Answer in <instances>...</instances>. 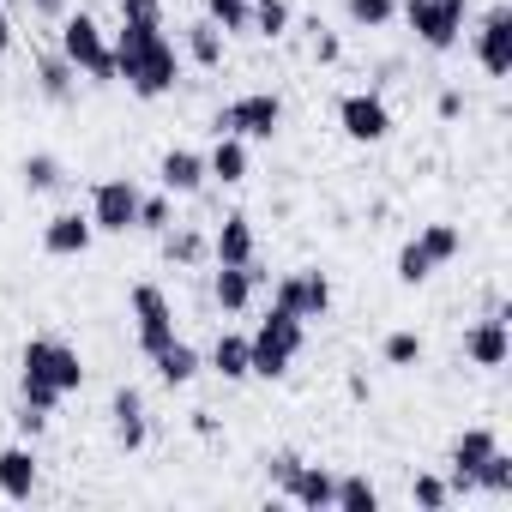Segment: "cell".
I'll use <instances>...</instances> for the list:
<instances>
[{
  "label": "cell",
  "mask_w": 512,
  "mask_h": 512,
  "mask_svg": "<svg viewBox=\"0 0 512 512\" xmlns=\"http://www.w3.org/2000/svg\"><path fill=\"white\" fill-rule=\"evenodd\" d=\"M175 73H181V61H175V43L163 37V25L121 19V31H115V79H127L133 97L157 103V97L175 91Z\"/></svg>",
  "instance_id": "cell-1"
},
{
  "label": "cell",
  "mask_w": 512,
  "mask_h": 512,
  "mask_svg": "<svg viewBox=\"0 0 512 512\" xmlns=\"http://www.w3.org/2000/svg\"><path fill=\"white\" fill-rule=\"evenodd\" d=\"M7 49H13V25H7V19H0V55H7Z\"/></svg>",
  "instance_id": "cell-45"
},
{
  "label": "cell",
  "mask_w": 512,
  "mask_h": 512,
  "mask_svg": "<svg viewBox=\"0 0 512 512\" xmlns=\"http://www.w3.org/2000/svg\"><path fill=\"white\" fill-rule=\"evenodd\" d=\"M464 7L470 0H404V25L416 31L422 49L446 55L458 43V31H464Z\"/></svg>",
  "instance_id": "cell-6"
},
{
  "label": "cell",
  "mask_w": 512,
  "mask_h": 512,
  "mask_svg": "<svg viewBox=\"0 0 512 512\" xmlns=\"http://www.w3.org/2000/svg\"><path fill=\"white\" fill-rule=\"evenodd\" d=\"M163 253H169L175 266H199L205 260V235L199 229H175V235L163 229Z\"/></svg>",
  "instance_id": "cell-31"
},
{
  "label": "cell",
  "mask_w": 512,
  "mask_h": 512,
  "mask_svg": "<svg viewBox=\"0 0 512 512\" xmlns=\"http://www.w3.org/2000/svg\"><path fill=\"white\" fill-rule=\"evenodd\" d=\"M31 7H37V19H61V13H67V0H31Z\"/></svg>",
  "instance_id": "cell-42"
},
{
  "label": "cell",
  "mask_w": 512,
  "mask_h": 512,
  "mask_svg": "<svg viewBox=\"0 0 512 512\" xmlns=\"http://www.w3.org/2000/svg\"><path fill=\"white\" fill-rule=\"evenodd\" d=\"M380 356H386V368H410V362H422V338L416 332H386Z\"/></svg>",
  "instance_id": "cell-34"
},
{
  "label": "cell",
  "mask_w": 512,
  "mask_h": 512,
  "mask_svg": "<svg viewBox=\"0 0 512 512\" xmlns=\"http://www.w3.org/2000/svg\"><path fill=\"white\" fill-rule=\"evenodd\" d=\"M211 368H217L223 380H247V338L223 332V338L211 344Z\"/></svg>",
  "instance_id": "cell-27"
},
{
  "label": "cell",
  "mask_w": 512,
  "mask_h": 512,
  "mask_svg": "<svg viewBox=\"0 0 512 512\" xmlns=\"http://www.w3.org/2000/svg\"><path fill=\"white\" fill-rule=\"evenodd\" d=\"M302 344H308V320H296V314L272 308V314L260 320V332L247 338V374H260V380H284V374H290V362L302 356Z\"/></svg>",
  "instance_id": "cell-3"
},
{
  "label": "cell",
  "mask_w": 512,
  "mask_h": 512,
  "mask_svg": "<svg viewBox=\"0 0 512 512\" xmlns=\"http://www.w3.org/2000/svg\"><path fill=\"white\" fill-rule=\"evenodd\" d=\"M109 416H115V446H121V452H139V446H145V398H139L133 386H121V392L109 398Z\"/></svg>",
  "instance_id": "cell-16"
},
{
  "label": "cell",
  "mask_w": 512,
  "mask_h": 512,
  "mask_svg": "<svg viewBox=\"0 0 512 512\" xmlns=\"http://www.w3.org/2000/svg\"><path fill=\"white\" fill-rule=\"evenodd\" d=\"M13 422H19V434H31V440H37V434L49 428V410H37V404H19V416H13Z\"/></svg>",
  "instance_id": "cell-40"
},
{
  "label": "cell",
  "mask_w": 512,
  "mask_h": 512,
  "mask_svg": "<svg viewBox=\"0 0 512 512\" xmlns=\"http://www.w3.org/2000/svg\"><path fill=\"white\" fill-rule=\"evenodd\" d=\"M338 127H344V139H356V145H380V139L392 133V109H386L374 91H350V97L338 103Z\"/></svg>",
  "instance_id": "cell-9"
},
{
  "label": "cell",
  "mask_w": 512,
  "mask_h": 512,
  "mask_svg": "<svg viewBox=\"0 0 512 512\" xmlns=\"http://www.w3.org/2000/svg\"><path fill=\"white\" fill-rule=\"evenodd\" d=\"M157 181H163V193H199L205 187V157L199 151H163Z\"/></svg>",
  "instance_id": "cell-20"
},
{
  "label": "cell",
  "mask_w": 512,
  "mask_h": 512,
  "mask_svg": "<svg viewBox=\"0 0 512 512\" xmlns=\"http://www.w3.org/2000/svg\"><path fill=\"white\" fill-rule=\"evenodd\" d=\"M344 13H350V25H362V31H380V25H392L398 0H344Z\"/></svg>",
  "instance_id": "cell-33"
},
{
  "label": "cell",
  "mask_w": 512,
  "mask_h": 512,
  "mask_svg": "<svg viewBox=\"0 0 512 512\" xmlns=\"http://www.w3.org/2000/svg\"><path fill=\"white\" fill-rule=\"evenodd\" d=\"M247 31L266 37V43H278L290 31V0H247Z\"/></svg>",
  "instance_id": "cell-23"
},
{
  "label": "cell",
  "mask_w": 512,
  "mask_h": 512,
  "mask_svg": "<svg viewBox=\"0 0 512 512\" xmlns=\"http://www.w3.org/2000/svg\"><path fill=\"white\" fill-rule=\"evenodd\" d=\"M133 229H157V235H163V229H169V199H163V193H157V199H139V223H133Z\"/></svg>",
  "instance_id": "cell-37"
},
{
  "label": "cell",
  "mask_w": 512,
  "mask_h": 512,
  "mask_svg": "<svg viewBox=\"0 0 512 512\" xmlns=\"http://www.w3.org/2000/svg\"><path fill=\"white\" fill-rule=\"evenodd\" d=\"M211 260H217V266H247V260H253V223H247L241 211L217 223V235H211Z\"/></svg>",
  "instance_id": "cell-18"
},
{
  "label": "cell",
  "mask_w": 512,
  "mask_h": 512,
  "mask_svg": "<svg viewBox=\"0 0 512 512\" xmlns=\"http://www.w3.org/2000/svg\"><path fill=\"white\" fill-rule=\"evenodd\" d=\"M458 109H464V97H458V91H440V115H446V121H452V115H458Z\"/></svg>",
  "instance_id": "cell-43"
},
{
  "label": "cell",
  "mask_w": 512,
  "mask_h": 512,
  "mask_svg": "<svg viewBox=\"0 0 512 512\" xmlns=\"http://www.w3.org/2000/svg\"><path fill=\"white\" fill-rule=\"evenodd\" d=\"M476 61H482L488 79L512 73V7H488V19L476 31Z\"/></svg>",
  "instance_id": "cell-11"
},
{
  "label": "cell",
  "mask_w": 512,
  "mask_h": 512,
  "mask_svg": "<svg viewBox=\"0 0 512 512\" xmlns=\"http://www.w3.org/2000/svg\"><path fill=\"white\" fill-rule=\"evenodd\" d=\"M37 85H43V97H49V103H67V97H73V67H67V55H43Z\"/></svg>",
  "instance_id": "cell-28"
},
{
  "label": "cell",
  "mask_w": 512,
  "mask_h": 512,
  "mask_svg": "<svg viewBox=\"0 0 512 512\" xmlns=\"http://www.w3.org/2000/svg\"><path fill=\"white\" fill-rule=\"evenodd\" d=\"M79 386H85V362H79L73 344H61V338H31L25 344V356H19V392H25V404L55 410Z\"/></svg>",
  "instance_id": "cell-2"
},
{
  "label": "cell",
  "mask_w": 512,
  "mask_h": 512,
  "mask_svg": "<svg viewBox=\"0 0 512 512\" xmlns=\"http://www.w3.org/2000/svg\"><path fill=\"white\" fill-rule=\"evenodd\" d=\"M151 368H157V380H163V386H187V380L199 374V350L175 338V344H163V350L151 356Z\"/></svg>",
  "instance_id": "cell-22"
},
{
  "label": "cell",
  "mask_w": 512,
  "mask_h": 512,
  "mask_svg": "<svg viewBox=\"0 0 512 512\" xmlns=\"http://www.w3.org/2000/svg\"><path fill=\"white\" fill-rule=\"evenodd\" d=\"M91 241H97L91 211H55V217L43 223V253H55V260H79Z\"/></svg>",
  "instance_id": "cell-12"
},
{
  "label": "cell",
  "mask_w": 512,
  "mask_h": 512,
  "mask_svg": "<svg viewBox=\"0 0 512 512\" xmlns=\"http://www.w3.org/2000/svg\"><path fill=\"white\" fill-rule=\"evenodd\" d=\"M464 356H470L476 368H506V356H512V332H506V314H500V308H494L488 320H476V326H470Z\"/></svg>",
  "instance_id": "cell-13"
},
{
  "label": "cell",
  "mask_w": 512,
  "mask_h": 512,
  "mask_svg": "<svg viewBox=\"0 0 512 512\" xmlns=\"http://www.w3.org/2000/svg\"><path fill=\"white\" fill-rule=\"evenodd\" d=\"M193 434H217V416L211 410H193Z\"/></svg>",
  "instance_id": "cell-44"
},
{
  "label": "cell",
  "mask_w": 512,
  "mask_h": 512,
  "mask_svg": "<svg viewBox=\"0 0 512 512\" xmlns=\"http://www.w3.org/2000/svg\"><path fill=\"white\" fill-rule=\"evenodd\" d=\"M272 308H284V314H296V320H320V314L332 308V278H326V272H290V278L278 284Z\"/></svg>",
  "instance_id": "cell-10"
},
{
  "label": "cell",
  "mask_w": 512,
  "mask_h": 512,
  "mask_svg": "<svg viewBox=\"0 0 512 512\" xmlns=\"http://www.w3.org/2000/svg\"><path fill=\"white\" fill-rule=\"evenodd\" d=\"M284 494H290L302 512H326V506H332V494H338V476H332L326 464H308V458H302V470L290 476V488H284Z\"/></svg>",
  "instance_id": "cell-14"
},
{
  "label": "cell",
  "mask_w": 512,
  "mask_h": 512,
  "mask_svg": "<svg viewBox=\"0 0 512 512\" xmlns=\"http://www.w3.org/2000/svg\"><path fill=\"white\" fill-rule=\"evenodd\" d=\"M121 19H145V25H163V0H121Z\"/></svg>",
  "instance_id": "cell-39"
},
{
  "label": "cell",
  "mask_w": 512,
  "mask_h": 512,
  "mask_svg": "<svg viewBox=\"0 0 512 512\" xmlns=\"http://www.w3.org/2000/svg\"><path fill=\"white\" fill-rule=\"evenodd\" d=\"M133 338H139L145 356H157L163 344H175V308H169V296L157 284L133 290Z\"/></svg>",
  "instance_id": "cell-7"
},
{
  "label": "cell",
  "mask_w": 512,
  "mask_h": 512,
  "mask_svg": "<svg viewBox=\"0 0 512 512\" xmlns=\"http://www.w3.org/2000/svg\"><path fill=\"white\" fill-rule=\"evenodd\" d=\"M416 241H422V253H428L434 266H446V260H458V247H464V229H458V223H428Z\"/></svg>",
  "instance_id": "cell-25"
},
{
  "label": "cell",
  "mask_w": 512,
  "mask_h": 512,
  "mask_svg": "<svg viewBox=\"0 0 512 512\" xmlns=\"http://www.w3.org/2000/svg\"><path fill=\"white\" fill-rule=\"evenodd\" d=\"M470 482H476V488H488V494H512V458L494 446V452L476 464V476H470Z\"/></svg>",
  "instance_id": "cell-30"
},
{
  "label": "cell",
  "mask_w": 512,
  "mask_h": 512,
  "mask_svg": "<svg viewBox=\"0 0 512 512\" xmlns=\"http://www.w3.org/2000/svg\"><path fill=\"white\" fill-rule=\"evenodd\" d=\"M91 223H97L103 235H127V229L139 223V187H133L127 175L97 181V193H91Z\"/></svg>",
  "instance_id": "cell-8"
},
{
  "label": "cell",
  "mask_w": 512,
  "mask_h": 512,
  "mask_svg": "<svg viewBox=\"0 0 512 512\" xmlns=\"http://www.w3.org/2000/svg\"><path fill=\"white\" fill-rule=\"evenodd\" d=\"M338 512H380V488L368 476H338V494H332Z\"/></svg>",
  "instance_id": "cell-24"
},
{
  "label": "cell",
  "mask_w": 512,
  "mask_h": 512,
  "mask_svg": "<svg viewBox=\"0 0 512 512\" xmlns=\"http://www.w3.org/2000/svg\"><path fill=\"white\" fill-rule=\"evenodd\" d=\"M205 175H217L223 187L247 181V139H235V133H217V145H211V157H205Z\"/></svg>",
  "instance_id": "cell-21"
},
{
  "label": "cell",
  "mask_w": 512,
  "mask_h": 512,
  "mask_svg": "<svg viewBox=\"0 0 512 512\" xmlns=\"http://www.w3.org/2000/svg\"><path fill=\"white\" fill-rule=\"evenodd\" d=\"M0 494H7V500H31L37 494V452L31 446H7V452H0Z\"/></svg>",
  "instance_id": "cell-19"
},
{
  "label": "cell",
  "mask_w": 512,
  "mask_h": 512,
  "mask_svg": "<svg viewBox=\"0 0 512 512\" xmlns=\"http://www.w3.org/2000/svg\"><path fill=\"white\" fill-rule=\"evenodd\" d=\"M61 55H67L73 73H85V79H97V85L115 79V49L103 43V25H97L91 13H73V19L61 25Z\"/></svg>",
  "instance_id": "cell-4"
},
{
  "label": "cell",
  "mask_w": 512,
  "mask_h": 512,
  "mask_svg": "<svg viewBox=\"0 0 512 512\" xmlns=\"http://www.w3.org/2000/svg\"><path fill=\"white\" fill-rule=\"evenodd\" d=\"M296 470H302V458H296V452H272V458H266V476H272V488H278V494L290 488V476H296Z\"/></svg>",
  "instance_id": "cell-38"
},
{
  "label": "cell",
  "mask_w": 512,
  "mask_h": 512,
  "mask_svg": "<svg viewBox=\"0 0 512 512\" xmlns=\"http://www.w3.org/2000/svg\"><path fill=\"white\" fill-rule=\"evenodd\" d=\"M494 446H500V440H494V428H464V434H458V446H452V488H458V494H464V488H476L470 476H476V464H482Z\"/></svg>",
  "instance_id": "cell-17"
},
{
  "label": "cell",
  "mask_w": 512,
  "mask_h": 512,
  "mask_svg": "<svg viewBox=\"0 0 512 512\" xmlns=\"http://www.w3.org/2000/svg\"><path fill=\"white\" fill-rule=\"evenodd\" d=\"M19 181H25V193H49V187H61V163L49 151H37V157L19 163Z\"/></svg>",
  "instance_id": "cell-29"
},
{
  "label": "cell",
  "mask_w": 512,
  "mask_h": 512,
  "mask_svg": "<svg viewBox=\"0 0 512 512\" xmlns=\"http://www.w3.org/2000/svg\"><path fill=\"white\" fill-rule=\"evenodd\" d=\"M278 127H284V103L272 91H247V97L223 103L211 121V133H235V139H272Z\"/></svg>",
  "instance_id": "cell-5"
},
{
  "label": "cell",
  "mask_w": 512,
  "mask_h": 512,
  "mask_svg": "<svg viewBox=\"0 0 512 512\" xmlns=\"http://www.w3.org/2000/svg\"><path fill=\"white\" fill-rule=\"evenodd\" d=\"M205 19L217 31H247V0H205Z\"/></svg>",
  "instance_id": "cell-35"
},
{
  "label": "cell",
  "mask_w": 512,
  "mask_h": 512,
  "mask_svg": "<svg viewBox=\"0 0 512 512\" xmlns=\"http://www.w3.org/2000/svg\"><path fill=\"white\" fill-rule=\"evenodd\" d=\"M260 278H266V272L253 266V260H247V266H217V278H211L217 308H223V314H241V308L253 302V284H260Z\"/></svg>",
  "instance_id": "cell-15"
},
{
  "label": "cell",
  "mask_w": 512,
  "mask_h": 512,
  "mask_svg": "<svg viewBox=\"0 0 512 512\" xmlns=\"http://www.w3.org/2000/svg\"><path fill=\"white\" fill-rule=\"evenodd\" d=\"M314 31H320V25H314ZM338 55H344V49H338V37H332V31H320V37H314V61H320V67H332Z\"/></svg>",
  "instance_id": "cell-41"
},
{
  "label": "cell",
  "mask_w": 512,
  "mask_h": 512,
  "mask_svg": "<svg viewBox=\"0 0 512 512\" xmlns=\"http://www.w3.org/2000/svg\"><path fill=\"white\" fill-rule=\"evenodd\" d=\"M187 55H193L199 67H223V31H217L211 19L187 25Z\"/></svg>",
  "instance_id": "cell-26"
},
{
  "label": "cell",
  "mask_w": 512,
  "mask_h": 512,
  "mask_svg": "<svg viewBox=\"0 0 512 512\" xmlns=\"http://www.w3.org/2000/svg\"><path fill=\"white\" fill-rule=\"evenodd\" d=\"M428 278H434V260L422 253V241H404V247H398V284L416 290V284H428Z\"/></svg>",
  "instance_id": "cell-32"
},
{
  "label": "cell",
  "mask_w": 512,
  "mask_h": 512,
  "mask_svg": "<svg viewBox=\"0 0 512 512\" xmlns=\"http://www.w3.org/2000/svg\"><path fill=\"white\" fill-rule=\"evenodd\" d=\"M410 494H416V506H422V512H440V506L452 500V488H446L440 476H416V488H410Z\"/></svg>",
  "instance_id": "cell-36"
}]
</instances>
